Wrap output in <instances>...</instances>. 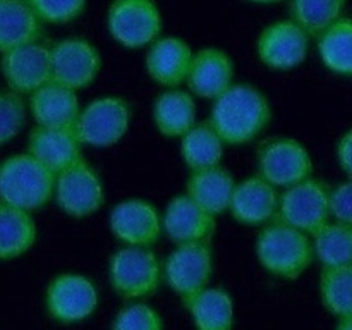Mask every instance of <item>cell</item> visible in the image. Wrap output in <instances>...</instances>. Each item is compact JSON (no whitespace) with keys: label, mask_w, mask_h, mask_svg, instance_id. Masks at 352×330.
Instances as JSON below:
<instances>
[{"label":"cell","mask_w":352,"mask_h":330,"mask_svg":"<svg viewBox=\"0 0 352 330\" xmlns=\"http://www.w3.org/2000/svg\"><path fill=\"white\" fill-rule=\"evenodd\" d=\"M182 302L195 330H234L236 305L226 289L208 285Z\"/></svg>","instance_id":"obj_24"},{"label":"cell","mask_w":352,"mask_h":330,"mask_svg":"<svg viewBox=\"0 0 352 330\" xmlns=\"http://www.w3.org/2000/svg\"><path fill=\"white\" fill-rule=\"evenodd\" d=\"M164 236L177 246L188 243H212L217 217L199 206L189 195L174 196L165 206Z\"/></svg>","instance_id":"obj_16"},{"label":"cell","mask_w":352,"mask_h":330,"mask_svg":"<svg viewBox=\"0 0 352 330\" xmlns=\"http://www.w3.org/2000/svg\"><path fill=\"white\" fill-rule=\"evenodd\" d=\"M278 203L280 195L277 188L260 174H254L236 184L229 213L243 226H267L277 219Z\"/></svg>","instance_id":"obj_17"},{"label":"cell","mask_w":352,"mask_h":330,"mask_svg":"<svg viewBox=\"0 0 352 330\" xmlns=\"http://www.w3.org/2000/svg\"><path fill=\"white\" fill-rule=\"evenodd\" d=\"M107 31L124 48L150 47L162 36L164 17L155 0H112L105 16Z\"/></svg>","instance_id":"obj_6"},{"label":"cell","mask_w":352,"mask_h":330,"mask_svg":"<svg viewBox=\"0 0 352 330\" xmlns=\"http://www.w3.org/2000/svg\"><path fill=\"white\" fill-rule=\"evenodd\" d=\"M195 98L196 96L191 91L179 88H168L157 96L151 117L162 136L168 140H181L198 122V107Z\"/></svg>","instance_id":"obj_22"},{"label":"cell","mask_w":352,"mask_h":330,"mask_svg":"<svg viewBox=\"0 0 352 330\" xmlns=\"http://www.w3.org/2000/svg\"><path fill=\"white\" fill-rule=\"evenodd\" d=\"M54 199L58 208L72 219H86L102 210L105 189L98 172L82 158L57 174Z\"/></svg>","instance_id":"obj_11"},{"label":"cell","mask_w":352,"mask_h":330,"mask_svg":"<svg viewBox=\"0 0 352 330\" xmlns=\"http://www.w3.org/2000/svg\"><path fill=\"white\" fill-rule=\"evenodd\" d=\"M318 54L329 71L352 76V19L342 17L320 34Z\"/></svg>","instance_id":"obj_28"},{"label":"cell","mask_w":352,"mask_h":330,"mask_svg":"<svg viewBox=\"0 0 352 330\" xmlns=\"http://www.w3.org/2000/svg\"><path fill=\"white\" fill-rule=\"evenodd\" d=\"M236 65L226 50L206 47L195 52L186 86L196 98L215 100L234 85Z\"/></svg>","instance_id":"obj_18"},{"label":"cell","mask_w":352,"mask_h":330,"mask_svg":"<svg viewBox=\"0 0 352 330\" xmlns=\"http://www.w3.org/2000/svg\"><path fill=\"white\" fill-rule=\"evenodd\" d=\"M43 23L26 0H0V52L40 41Z\"/></svg>","instance_id":"obj_25"},{"label":"cell","mask_w":352,"mask_h":330,"mask_svg":"<svg viewBox=\"0 0 352 330\" xmlns=\"http://www.w3.org/2000/svg\"><path fill=\"white\" fill-rule=\"evenodd\" d=\"M246 2L258 3V6H274V3H280L284 0H246Z\"/></svg>","instance_id":"obj_38"},{"label":"cell","mask_w":352,"mask_h":330,"mask_svg":"<svg viewBox=\"0 0 352 330\" xmlns=\"http://www.w3.org/2000/svg\"><path fill=\"white\" fill-rule=\"evenodd\" d=\"M52 52V81L79 91L88 88L102 71V54L82 36L55 41Z\"/></svg>","instance_id":"obj_12"},{"label":"cell","mask_w":352,"mask_h":330,"mask_svg":"<svg viewBox=\"0 0 352 330\" xmlns=\"http://www.w3.org/2000/svg\"><path fill=\"white\" fill-rule=\"evenodd\" d=\"M347 0H289L291 19L296 21L309 36L318 38L346 10Z\"/></svg>","instance_id":"obj_29"},{"label":"cell","mask_w":352,"mask_h":330,"mask_svg":"<svg viewBox=\"0 0 352 330\" xmlns=\"http://www.w3.org/2000/svg\"><path fill=\"white\" fill-rule=\"evenodd\" d=\"M258 174L275 188L313 177V158L308 148L292 136H275L261 141L256 150Z\"/></svg>","instance_id":"obj_8"},{"label":"cell","mask_w":352,"mask_h":330,"mask_svg":"<svg viewBox=\"0 0 352 330\" xmlns=\"http://www.w3.org/2000/svg\"><path fill=\"white\" fill-rule=\"evenodd\" d=\"M254 254L265 272L282 280H298L316 260L313 236L278 219L260 230Z\"/></svg>","instance_id":"obj_2"},{"label":"cell","mask_w":352,"mask_h":330,"mask_svg":"<svg viewBox=\"0 0 352 330\" xmlns=\"http://www.w3.org/2000/svg\"><path fill=\"white\" fill-rule=\"evenodd\" d=\"M107 277L112 291L126 301L150 298L164 282V261L151 248L122 246L110 256Z\"/></svg>","instance_id":"obj_4"},{"label":"cell","mask_w":352,"mask_h":330,"mask_svg":"<svg viewBox=\"0 0 352 330\" xmlns=\"http://www.w3.org/2000/svg\"><path fill=\"white\" fill-rule=\"evenodd\" d=\"M223 143L210 120L196 122L181 138V157L191 172L215 167L222 164Z\"/></svg>","instance_id":"obj_27"},{"label":"cell","mask_w":352,"mask_h":330,"mask_svg":"<svg viewBox=\"0 0 352 330\" xmlns=\"http://www.w3.org/2000/svg\"><path fill=\"white\" fill-rule=\"evenodd\" d=\"M57 175L33 155H12L0 164V201L26 212L40 210L54 198Z\"/></svg>","instance_id":"obj_3"},{"label":"cell","mask_w":352,"mask_h":330,"mask_svg":"<svg viewBox=\"0 0 352 330\" xmlns=\"http://www.w3.org/2000/svg\"><path fill=\"white\" fill-rule=\"evenodd\" d=\"M192 48L184 38L158 36L144 55V69L151 81L164 88H179L188 79L192 62Z\"/></svg>","instance_id":"obj_19"},{"label":"cell","mask_w":352,"mask_h":330,"mask_svg":"<svg viewBox=\"0 0 352 330\" xmlns=\"http://www.w3.org/2000/svg\"><path fill=\"white\" fill-rule=\"evenodd\" d=\"M78 91L50 81L30 95V110L36 126L74 127L79 112Z\"/></svg>","instance_id":"obj_21"},{"label":"cell","mask_w":352,"mask_h":330,"mask_svg":"<svg viewBox=\"0 0 352 330\" xmlns=\"http://www.w3.org/2000/svg\"><path fill=\"white\" fill-rule=\"evenodd\" d=\"M26 124V103L12 89L0 91V146L12 141Z\"/></svg>","instance_id":"obj_32"},{"label":"cell","mask_w":352,"mask_h":330,"mask_svg":"<svg viewBox=\"0 0 352 330\" xmlns=\"http://www.w3.org/2000/svg\"><path fill=\"white\" fill-rule=\"evenodd\" d=\"M277 219L313 236L332 219V189L315 177L289 186L280 192Z\"/></svg>","instance_id":"obj_7"},{"label":"cell","mask_w":352,"mask_h":330,"mask_svg":"<svg viewBox=\"0 0 352 330\" xmlns=\"http://www.w3.org/2000/svg\"><path fill=\"white\" fill-rule=\"evenodd\" d=\"M309 34L296 21L280 19L267 24L256 38V55L272 71L299 67L308 57Z\"/></svg>","instance_id":"obj_13"},{"label":"cell","mask_w":352,"mask_h":330,"mask_svg":"<svg viewBox=\"0 0 352 330\" xmlns=\"http://www.w3.org/2000/svg\"><path fill=\"white\" fill-rule=\"evenodd\" d=\"M337 160L340 168L352 179V127L337 143Z\"/></svg>","instance_id":"obj_36"},{"label":"cell","mask_w":352,"mask_h":330,"mask_svg":"<svg viewBox=\"0 0 352 330\" xmlns=\"http://www.w3.org/2000/svg\"><path fill=\"white\" fill-rule=\"evenodd\" d=\"M133 120V109L124 96L103 95L79 112L74 133L82 146L109 148L120 143Z\"/></svg>","instance_id":"obj_5"},{"label":"cell","mask_w":352,"mask_h":330,"mask_svg":"<svg viewBox=\"0 0 352 330\" xmlns=\"http://www.w3.org/2000/svg\"><path fill=\"white\" fill-rule=\"evenodd\" d=\"M215 270L212 243L177 244L164 260V282L186 301L208 287Z\"/></svg>","instance_id":"obj_10"},{"label":"cell","mask_w":352,"mask_h":330,"mask_svg":"<svg viewBox=\"0 0 352 330\" xmlns=\"http://www.w3.org/2000/svg\"><path fill=\"white\" fill-rule=\"evenodd\" d=\"M336 330H352V315L339 318V323H337Z\"/></svg>","instance_id":"obj_37"},{"label":"cell","mask_w":352,"mask_h":330,"mask_svg":"<svg viewBox=\"0 0 352 330\" xmlns=\"http://www.w3.org/2000/svg\"><path fill=\"white\" fill-rule=\"evenodd\" d=\"M332 219L352 227V179L332 189Z\"/></svg>","instance_id":"obj_35"},{"label":"cell","mask_w":352,"mask_h":330,"mask_svg":"<svg viewBox=\"0 0 352 330\" xmlns=\"http://www.w3.org/2000/svg\"><path fill=\"white\" fill-rule=\"evenodd\" d=\"M236 184L232 172L220 164L191 172L186 182V195L217 217L229 212Z\"/></svg>","instance_id":"obj_23"},{"label":"cell","mask_w":352,"mask_h":330,"mask_svg":"<svg viewBox=\"0 0 352 330\" xmlns=\"http://www.w3.org/2000/svg\"><path fill=\"white\" fill-rule=\"evenodd\" d=\"M272 116L270 100L260 88L250 82H234L213 100L208 120L223 143L243 146L263 134Z\"/></svg>","instance_id":"obj_1"},{"label":"cell","mask_w":352,"mask_h":330,"mask_svg":"<svg viewBox=\"0 0 352 330\" xmlns=\"http://www.w3.org/2000/svg\"><path fill=\"white\" fill-rule=\"evenodd\" d=\"M112 330H165V322L153 306L133 301L117 311Z\"/></svg>","instance_id":"obj_33"},{"label":"cell","mask_w":352,"mask_h":330,"mask_svg":"<svg viewBox=\"0 0 352 330\" xmlns=\"http://www.w3.org/2000/svg\"><path fill=\"white\" fill-rule=\"evenodd\" d=\"M100 294L93 280L79 272L55 275L47 287L45 306L52 320L64 325L81 323L98 309Z\"/></svg>","instance_id":"obj_9"},{"label":"cell","mask_w":352,"mask_h":330,"mask_svg":"<svg viewBox=\"0 0 352 330\" xmlns=\"http://www.w3.org/2000/svg\"><path fill=\"white\" fill-rule=\"evenodd\" d=\"M82 144L72 127L36 126L28 138V153L55 175L82 160Z\"/></svg>","instance_id":"obj_20"},{"label":"cell","mask_w":352,"mask_h":330,"mask_svg":"<svg viewBox=\"0 0 352 330\" xmlns=\"http://www.w3.org/2000/svg\"><path fill=\"white\" fill-rule=\"evenodd\" d=\"M0 71L7 86L19 95H31L52 81V52L41 41L3 52Z\"/></svg>","instance_id":"obj_15"},{"label":"cell","mask_w":352,"mask_h":330,"mask_svg":"<svg viewBox=\"0 0 352 330\" xmlns=\"http://www.w3.org/2000/svg\"><path fill=\"white\" fill-rule=\"evenodd\" d=\"M315 256L322 267L352 265V227L340 222H329L313 234Z\"/></svg>","instance_id":"obj_30"},{"label":"cell","mask_w":352,"mask_h":330,"mask_svg":"<svg viewBox=\"0 0 352 330\" xmlns=\"http://www.w3.org/2000/svg\"><path fill=\"white\" fill-rule=\"evenodd\" d=\"M109 229L122 246L153 248L164 236V219L151 201L129 198L112 206Z\"/></svg>","instance_id":"obj_14"},{"label":"cell","mask_w":352,"mask_h":330,"mask_svg":"<svg viewBox=\"0 0 352 330\" xmlns=\"http://www.w3.org/2000/svg\"><path fill=\"white\" fill-rule=\"evenodd\" d=\"M43 24H69L82 16L88 0H26Z\"/></svg>","instance_id":"obj_34"},{"label":"cell","mask_w":352,"mask_h":330,"mask_svg":"<svg viewBox=\"0 0 352 330\" xmlns=\"http://www.w3.org/2000/svg\"><path fill=\"white\" fill-rule=\"evenodd\" d=\"M36 237L31 212L0 201V261L23 256L34 246Z\"/></svg>","instance_id":"obj_26"},{"label":"cell","mask_w":352,"mask_h":330,"mask_svg":"<svg viewBox=\"0 0 352 330\" xmlns=\"http://www.w3.org/2000/svg\"><path fill=\"white\" fill-rule=\"evenodd\" d=\"M318 287L327 311L337 318L352 315V265L323 267Z\"/></svg>","instance_id":"obj_31"}]
</instances>
